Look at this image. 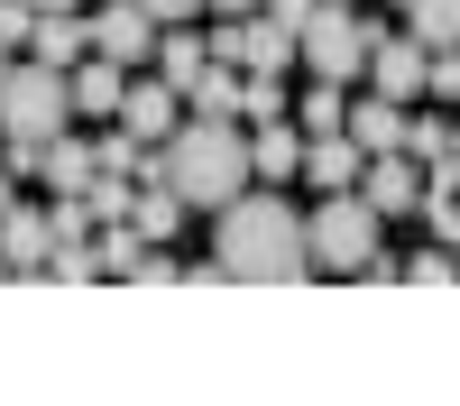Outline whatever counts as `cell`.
<instances>
[{"instance_id":"1","label":"cell","mask_w":460,"mask_h":406,"mask_svg":"<svg viewBox=\"0 0 460 406\" xmlns=\"http://www.w3.org/2000/svg\"><path fill=\"white\" fill-rule=\"evenodd\" d=\"M147 176H157L184 212H221L249 185V130L240 121H203V111H194V121H175L157 139V167H147Z\"/></svg>"},{"instance_id":"2","label":"cell","mask_w":460,"mask_h":406,"mask_svg":"<svg viewBox=\"0 0 460 406\" xmlns=\"http://www.w3.org/2000/svg\"><path fill=\"white\" fill-rule=\"evenodd\" d=\"M212 268L221 277H304L314 258H304V212H286V194H230L212 212Z\"/></svg>"},{"instance_id":"3","label":"cell","mask_w":460,"mask_h":406,"mask_svg":"<svg viewBox=\"0 0 460 406\" xmlns=\"http://www.w3.org/2000/svg\"><path fill=\"white\" fill-rule=\"evenodd\" d=\"M368 47H377V28L350 10V0H314L304 28H295V56L314 65L323 84H359V74H368Z\"/></svg>"},{"instance_id":"4","label":"cell","mask_w":460,"mask_h":406,"mask_svg":"<svg viewBox=\"0 0 460 406\" xmlns=\"http://www.w3.org/2000/svg\"><path fill=\"white\" fill-rule=\"evenodd\" d=\"M304 258H314V268H332V277H359L368 258H377V212L350 194V185L314 203V221H304Z\"/></svg>"},{"instance_id":"5","label":"cell","mask_w":460,"mask_h":406,"mask_svg":"<svg viewBox=\"0 0 460 406\" xmlns=\"http://www.w3.org/2000/svg\"><path fill=\"white\" fill-rule=\"evenodd\" d=\"M65 121H74L65 74L37 56H10V74H0V139H56Z\"/></svg>"},{"instance_id":"6","label":"cell","mask_w":460,"mask_h":406,"mask_svg":"<svg viewBox=\"0 0 460 406\" xmlns=\"http://www.w3.org/2000/svg\"><path fill=\"white\" fill-rule=\"evenodd\" d=\"M350 194H359L377 221H396V212L424 203V167H414L405 148H387V158H359V185H350Z\"/></svg>"},{"instance_id":"7","label":"cell","mask_w":460,"mask_h":406,"mask_svg":"<svg viewBox=\"0 0 460 406\" xmlns=\"http://www.w3.org/2000/svg\"><path fill=\"white\" fill-rule=\"evenodd\" d=\"M175 121H184V93L166 84V74H138V84H120V130H129L138 148H157Z\"/></svg>"},{"instance_id":"8","label":"cell","mask_w":460,"mask_h":406,"mask_svg":"<svg viewBox=\"0 0 460 406\" xmlns=\"http://www.w3.org/2000/svg\"><path fill=\"white\" fill-rule=\"evenodd\" d=\"M424 56H433L424 37H377L359 84H368V93H387V102H424Z\"/></svg>"},{"instance_id":"9","label":"cell","mask_w":460,"mask_h":406,"mask_svg":"<svg viewBox=\"0 0 460 406\" xmlns=\"http://www.w3.org/2000/svg\"><path fill=\"white\" fill-rule=\"evenodd\" d=\"M47 249H56V221L37 212V203H0V268L10 277H28V268H47Z\"/></svg>"},{"instance_id":"10","label":"cell","mask_w":460,"mask_h":406,"mask_svg":"<svg viewBox=\"0 0 460 406\" xmlns=\"http://www.w3.org/2000/svg\"><path fill=\"white\" fill-rule=\"evenodd\" d=\"M147 47H157V19H147L138 0H102V10H93V56H111V65H138Z\"/></svg>"},{"instance_id":"11","label":"cell","mask_w":460,"mask_h":406,"mask_svg":"<svg viewBox=\"0 0 460 406\" xmlns=\"http://www.w3.org/2000/svg\"><path fill=\"white\" fill-rule=\"evenodd\" d=\"M120 84H129V65H111V56H74L65 65V102L84 111V121H111V111H120Z\"/></svg>"},{"instance_id":"12","label":"cell","mask_w":460,"mask_h":406,"mask_svg":"<svg viewBox=\"0 0 460 406\" xmlns=\"http://www.w3.org/2000/svg\"><path fill=\"white\" fill-rule=\"evenodd\" d=\"M295 167H304V130H295V111H277V121H249V176L286 185Z\"/></svg>"},{"instance_id":"13","label":"cell","mask_w":460,"mask_h":406,"mask_svg":"<svg viewBox=\"0 0 460 406\" xmlns=\"http://www.w3.org/2000/svg\"><path fill=\"white\" fill-rule=\"evenodd\" d=\"M359 158H368V148H359L350 130H314V139H304V167H295V176H314L323 194H341V185H359Z\"/></svg>"},{"instance_id":"14","label":"cell","mask_w":460,"mask_h":406,"mask_svg":"<svg viewBox=\"0 0 460 406\" xmlns=\"http://www.w3.org/2000/svg\"><path fill=\"white\" fill-rule=\"evenodd\" d=\"M341 130H350L368 158H387V148H405V102H387V93H359L350 111H341Z\"/></svg>"},{"instance_id":"15","label":"cell","mask_w":460,"mask_h":406,"mask_svg":"<svg viewBox=\"0 0 460 406\" xmlns=\"http://www.w3.org/2000/svg\"><path fill=\"white\" fill-rule=\"evenodd\" d=\"M28 47H37V65H74V56H93V19H74V10H37V28H28Z\"/></svg>"},{"instance_id":"16","label":"cell","mask_w":460,"mask_h":406,"mask_svg":"<svg viewBox=\"0 0 460 406\" xmlns=\"http://www.w3.org/2000/svg\"><path fill=\"white\" fill-rule=\"evenodd\" d=\"M240 65H249V74H286V65H295V28H277L267 10H249V19H240Z\"/></svg>"},{"instance_id":"17","label":"cell","mask_w":460,"mask_h":406,"mask_svg":"<svg viewBox=\"0 0 460 406\" xmlns=\"http://www.w3.org/2000/svg\"><path fill=\"white\" fill-rule=\"evenodd\" d=\"M37 176H47L56 194H84V185H93V148L74 139V130H56V139H37Z\"/></svg>"},{"instance_id":"18","label":"cell","mask_w":460,"mask_h":406,"mask_svg":"<svg viewBox=\"0 0 460 406\" xmlns=\"http://www.w3.org/2000/svg\"><path fill=\"white\" fill-rule=\"evenodd\" d=\"M184 111H203V121H240V74H230V65H203L194 84H184Z\"/></svg>"},{"instance_id":"19","label":"cell","mask_w":460,"mask_h":406,"mask_svg":"<svg viewBox=\"0 0 460 406\" xmlns=\"http://www.w3.org/2000/svg\"><path fill=\"white\" fill-rule=\"evenodd\" d=\"M175 221H184V203L166 194L157 176H147L138 194H129V231H138V240H175Z\"/></svg>"},{"instance_id":"20","label":"cell","mask_w":460,"mask_h":406,"mask_svg":"<svg viewBox=\"0 0 460 406\" xmlns=\"http://www.w3.org/2000/svg\"><path fill=\"white\" fill-rule=\"evenodd\" d=\"M147 56H157V74H166V84H175V93H184V84H194V74L212 65V56H203V37H184V28H175V37L157 28V47H147Z\"/></svg>"},{"instance_id":"21","label":"cell","mask_w":460,"mask_h":406,"mask_svg":"<svg viewBox=\"0 0 460 406\" xmlns=\"http://www.w3.org/2000/svg\"><path fill=\"white\" fill-rule=\"evenodd\" d=\"M405 37H424V47H460V0H405Z\"/></svg>"},{"instance_id":"22","label":"cell","mask_w":460,"mask_h":406,"mask_svg":"<svg viewBox=\"0 0 460 406\" xmlns=\"http://www.w3.org/2000/svg\"><path fill=\"white\" fill-rule=\"evenodd\" d=\"M341 111H350V84H323L314 74V93L295 102V130H341Z\"/></svg>"},{"instance_id":"23","label":"cell","mask_w":460,"mask_h":406,"mask_svg":"<svg viewBox=\"0 0 460 406\" xmlns=\"http://www.w3.org/2000/svg\"><path fill=\"white\" fill-rule=\"evenodd\" d=\"M286 111V84L277 74H240V121H277Z\"/></svg>"},{"instance_id":"24","label":"cell","mask_w":460,"mask_h":406,"mask_svg":"<svg viewBox=\"0 0 460 406\" xmlns=\"http://www.w3.org/2000/svg\"><path fill=\"white\" fill-rule=\"evenodd\" d=\"M442 148H451L442 121H405V158H414V167H442Z\"/></svg>"},{"instance_id":"25","label":"cell","mask_w":460,"mask_h":406,"mask_svg":"<svg viewBox=\"0 0 460 406\" xmlns=\"http://www.w3.org/2000/svg\"><path fill=\"white\" fill-rule=\"evenodd\" d=\"M93 258H102V277H129V258H138V231H129V221H120V231H111V240H102Z\"/></svg>"},{"instance_id":"26","label":"cell","mask_w":460,"mask_h":406,"mask_svg":"<svg viewBox=\"0 0 460 406\" xmlns=\"http://www.w3.org/2000/svg\"><path fill=\"white\" fill-rule=\"evenodd\" d=\"M405 277H424V286H451V277H460V249H442V240H433V249H424V258H414V268H405Z\"/></svg>"},{"instance_id":"27","label":"cell","mask_w":460,"mask_h":406,"mask_svg":"<svg viewBox=\"0 0 460 406\" xmlns=\"http://www.w3.org/2000/svg\"><path fill=\"white\" fill-rule=\"evenodd\" d=\"M28 28H37L28 0H0V47H28Z\"/></svg>"},{"instance_id":"28","label":"cell","mask_w":460,"mask_h":406,"mask_svg":"<svg viewBox=\"0 0 460 406\" xmlns=\"http://www.w3.org/2000/svg\"><path fill=\"white\" fill-rule=\"evenodd\" d=\"M138 10L157 19V28H184V19H203V0H138Z\"/></svg>"},{"instance_id":"29","label":"cell","mask_w":460,"mask_h":406,"mask_svg":"<svg viewBox=\"0 0 460 406\" xmlns=\"http://www.w3.org/2000/svg\"><path fill=\"white\" fill-rule=\"evenodd\" d=\"M258 10L277 19V28H304V10H314V0H258Z\"/></svg>"},{"instance_id":"30","label":"cell","mask_w":460,"mask_h":406,"mask_svg":"<svg viewBox=\"0 0 460 406\" xmlns=\"http://www.w3.org/2000/svg\"><path fill=\"white\" fill-rule=\"evenodd\" d=\"M203 10H212V19H249L258 0H203Z\"/></svg>"},{"instance_id":"31","label":"cell","mask_w":460,"mask_h":406,"mask_svg":"<svg viewBox=\"0 0 460 406\" xmlns=\"http://www.w3.org/2000/svg\"><path fill=\"white\" fill-rule=\"evenodd\" d=\"M28 10H74V0H28Z\"/></svg>"},{"instance_id":"32","label":"cell","mask_w":460,"mask_h":406,"mask_svg":"<svg viewBox=\"0 0 460 406\" xmlns=\"http://www.w3.org/2000/svg\"><path fill=\"white\" fill-rule=\"evenodd\" d=\"M0 74H10V47H0Z\"/></svg>"}]
</instances>
